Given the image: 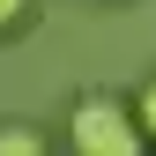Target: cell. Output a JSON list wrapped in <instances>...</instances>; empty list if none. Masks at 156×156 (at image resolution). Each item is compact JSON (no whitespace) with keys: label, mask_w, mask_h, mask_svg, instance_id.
Segmentation results:
<instances>
[{"label":"cell","mask_w":156,"mask_h":156,"mask_svg":"<svg viewBox=\"0 0 156 156\" xmlns=\"http://www.w3.org/2000/svg\"><path fill=\"white\" fill-rule=\"evenodd\" d=\"M134 119H141V134H149V141H156V82H149L141 97H134Z\"/></svg>","instance_id":"cell-3"},{"label":"cell","mask_w":156,"mask_h":156,"mask_svg":"<svg viewBox=\"0 0 156 156\" xmlns=\"http://www.w3.org/2000/svg\"><path fill=\"white\" fill-rule=\"evenodd\" d=\"M37 149H45L37 126H0V156H37Z\"/></svg>","instance_id":"cell-2"},{"label":"cell","mask_w":156,"mask_h":156,"mask_svg":"<svg viewBox=\"0 0 156 156\" xmlns=\"http://www.w3.org/2000/svg\"><path fill=\"white\" fill-rule=\"evenodd\" d=\"M67 141L82 149V156H134L149 134H141V119H134L119 97H82L74 119H67Z\"/></svg>","instance_id":"cell-1"},{"label":"cell","mask_w":156,"mask_h":156,"mask_svg":"<svg viewBox=\"0 0 156 156\" xmlns=\"http://www.w3.org/2000/svg\"><path fill=\"white\" fill-rule=\"evenodd\" d=\"M23 8H30V0H0V30H8V23H23Z\"/></svg>","instance_id":"cell-4"}]
</instances>
